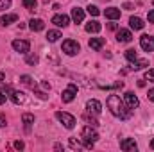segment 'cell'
I'll return each instance as SVG.
<instances>
[{"label":"cell","instance_id":"obj_1","mask_svg":"<svg viewBox=\"0 0 154 152\" xmlns=\"http://www.w3.org/2000/svg\"><path fill=\"white\" fill-rule=\"evenodd\" d=\"M106 104H108L109 111L115 114L116 118H120V120H127V118L133 116V109H129V108L120 100V97H116V95H109L108 100H106Z\"/></svg>","mask_w":154,"mask_h":152},{"label":"cell","instance_id":"obj_2","mask_svg":"<svg viewBox=\"0 0 154 152\" xmlns=\"http://www.w3.org/2000/svg\"><path fill=\"white\" fill-rule=\"evenodd\" d=\"M56 118H57L66 129H74V127H75V118H74L72 114L65 113V111H57V113H56Z\"/></svg>","mask_w":154,"mask_h":152},{"label":"cell","instance_id":"obj_3","mask_svg":"<svg viewBox=\"0 0 154 152\" xmlns=\"http://www.w3.org/2000/svg\"><path fill=\"white\" fill-rule=\"evenodd\" d=\"M4 91L9 93V97H11V100H13L14 104H25V102H27V97H25V93H22V91H16V90H13V88H9V86H5Z\"/></svg>","mask_w":154,"mask_h":152},{"label":"cell","instance_id":"obj_4","mask_svg":"<svg viewBox=\"0 0 154 152\" xmlns=\"http://www.w3.org/2000/svg\"><path fill=\"white\" fill-rule=\"evenodd\" d=\"M63 52L66 54V56H75L77 52L81 50V47H79V43L74 41V39H66V41H63Z\"/></svg>","mask_w":154,"mask_h":152},{"label":"cell","instance_id":"obj_5","mask_svg":"<svg viewBox=\"0 0 154 152\" xmlns=\"http://www.w3.org/2000/svg\"><path fill=\"white\" fill-rule=\"evenodd\" d=\"M75 95H77V86L75 84H68V88L61 93V99H63V102H72L74 99H75Z\"/></svg>","mask_w":154,"mask_h":152},{"label":"cell","instance_id":"obj_6","mask_svg":"<svg viewBox=\"0 0 154 152\" xmlns=\"http://www.w3.org/2000/svg\"><path fill=\"white\" fill-rule=\"evenodd\" d=\"M13 48H14L16 52H20V54H27L29 48H31V43L25 41V39H14V41H13Z\"/></svg>","mask_w":154,"mask_h":152},{"label":"cell","instance_id":"obj_7","mask_svg":"<svg viewBox=\"0 0 154 152\" xmlns=\"http://www.w3.org/2000/svg\"><path fill=\"white\" fill-rule=\"evenodd\" d=\"M140 47L145 50V52H152L154 50V38L149 36V34H143L140 38Z\"/></svg>","mask_w":154,"mask_h":152},{"label":"cell","instance_id":"obj_8","mask_svg":"<svg viewBox=\"0 0 154 152\" xmlns=\"http://www.w3.org/2000/svg\"><path fill=\"white\" fill-rule=\"evenodd\" d=\"M81 136H82L84 141H97V140H99V134H97L91 127H82Z\"/></svg>","mask_w":154,"mask_h":152},{"label":"cell","instance_id":"obj_9","mask_svg":"<svg viewBox=\"0 0 154 152\" xmlns=\"http://www.w3.org/2000/svg\"><path fill=\"white\" fill-rule=\"evenodd\" d=\"M86 111H88V113H91V114H100L102 106H100V102H99V100L91 99V100H88V102H86Z\"/></svg>","mask_w":154,"mask_h":152},{"label":"cell","instance_id":"obj_10","mask_svg":"<svg viewBox=\"0 0 154 152\" xmlns=\"http://www.w3.org/2000/svg\"><path fill=\"white\" fill-rule=\"evenodd\" d=\"M124 99H125V104H127L129 109H134V108L140 106V100H138V97H136L133 91H127V93L124 95Z\"/></svg>","mask_w":154,"mask_h":152},{"label":"cell","instance_id":"obj_11","mask_svg":"<svg viewBox=\"0 0 154 152\" xmlns=\"http://www.w3.org/2000/svg\"><path fill=\"white\" fill-rule=\"evenodd\" d=\"M52 23L56 27H66L70 23V18L66 14H56V16H52Z\"/></svg>","mask_w":154,"mask_h":152},{"label":"cell","instance_id":"obj_12","mask_svg":"<svg viewBox=\"0 0 154 152\" xmlns=\"http://www.w3.org/2000/svg\"><path fill=\"white\" fill-rule=\"evenodd\" d=\"M120 149L122 150H136L138 149V145H136V141L133 140V138H125V140H122L120 141Z\"/></svg>","mask_w":154,"mask_h":152},{"label":"cell","instance_id":"obj_13","mask_svg":"<svg viewBox=\"0 0 154 152\" xmlns=\"http://www.w3.org/2000/svg\"><path fill=\"white\" fill-rule=\"evenodd\" d=\"M116 39H118L120 43H129V41L133 39V34H131V31H127V29H118Z\"/></svg>","mask_w":154,"mask_h":152},{"label":"cell","instance_id":"obj_14","mask_svg":"<svg viewBox=\"0 0 154 152\" xmlns=\"http://www.w3.org/2000/svg\"><path fill=\"white\" fill-rule=\"evenodd\" d=\"M129 25H131V29H134V31H142V29L145 27L143 20L138 18V16H131V18H129Z\"/></svg>","mask_w":154,"mask_h":152},{"label":"cell","instance_id":"obj_15","mask_svg":"<svg viewBox=\"0 0 154 152\" xmlns=\"http://www.w3.org/2000/svg\"><path fill=\"white\" fill-rule=\"evenodd\" d=\"M29 27H31V31L39 32V31H43V29H45V22H43V20H39V18H32V20L29 22Z\"/></svg>","mask_w":154,"mask_h":152},{"label":"cell","instance_id":"obj_16","mask_svg":"<svg viewBox=\"0 0 154 152\" xmlns=\"http://www.w3.org/2000/svg\"><path fill=\"white\" fill-rule=\"evenodd\" d=\"M72 18H74L75 23H82V20H84V11H82L81 7H74V9H72Z\"/></svg>","mask_w":154,"mask_h":152},{"label":"cell","instance_id":"obj_17","mask_svg":"<svg viewBox=\"0 0 154 152\" xmlns=\"http://www.w3.org/2000/svg\"><path fill=\"white\" fill-rule=\"evenodd\" d=\"M100 29H102V25L99 23V22H90V23H86V32H93V34H97V32H100Z\"/></svg>","mask_w":154,"mask_h":152},{"label":"cell","instance_id":"obj_18","mask_svg":"<svg viewBox=\"0 0 154 152\" xmlns=\"http://www.w3.org/2000/svg\"><path fill=\"white\" fill-rule=\"evenodd\" d=\"M104 14H106V18H109V20H118V18H120V9H116V7H108V9L104 11Z\"/></svg>","mask_w":154,"mask_h":152},{"label":"cell","instance_id":"obj_19","mask_svg":"<svg viewBox=\"0 0 154 152\" xmlns=\"http://www.w3.org/2000/svg\"><path fill=\"white\" fill-rule=\"evenodd\" d=\"M13 22H18V14H14V13L4 14V16L0 18V23H2V25H9V23H13Z\"/></svg>","mask_w":154,"mask_h":152},{"label":"cell","instance_id":"obj_20","mask_svg":"<svg viewBox=\"0 0 154 152\" xmlns=\"http://www.w3.org/2000/svg\"><path fill=\"white\" fill-rule=\"evenodd\" d=\"M90 47L93 50H100L104 47V38H91L90 39Z\"/></svg>","mask_w":154,"mask_h":152},{"label":"cell","instance_id":"obj_21","mask_svg":"<svg viewBox=\"0 0 154 152\" xmlns=\"http://www.w3.org/2000/svg\"><path fill=\"white\" fill-rule=\"evenodd\" d=\"M149 65V61L147 59H136V61H133L131 63V70H142L143 66H147Z\"/></svg>","mask_w":154,"mask_h":152},{"label":"cell","instance_id":"obj_22","mask_svg":"<svg viewBox=\"0 0 154 152\" xmlns=\"http://www.w3.org/2000/svg\"><path fill=\"white\" fill-rule=\"evenodd\" d=\"M59 38H61V32H59V31H48V34H47V39H48L50 43L57 41Z\"/></svg>","mask_w":154,"mask_h":152},{"label":"cell","instance_id":"obj_23","mask_svg":"<svg viewBox=\"0 0 154 152\" xmlns=\"http://www.w3.org/2000/svg\"><path fill=\"white\" fill-rule=\"evenodd\" d=\"M22 120H23V123H25V125L29 127V125H31V123L34 122V114H31V113H23V114H22Z\"/></svg>","mask_w":154,"mask_h":152},{"label":"cell","instance_id":"obj_24","mask_svg":"<svg viewBox=\"0 0 154 152\" xmlns=\"http://www.w3.org/2000/svg\"><path fill=\"white\" fill-rule=\"evenodd\" d=\"M125 59H127L129 63H133V61H136V59H138V56H136V52L131 48V50H125Z\"/></svg>","mask_w":154,"mask_h":152},{"label":"cell","instance_id":"obj_25","mask_svg":"<svg viewBox=\"0 0 154 152\" xmlns=\"http://www.w3.org/2000/svg\"><path fill=\"white\" fill-rule=\"evenodd\" d=\"M36 5H38V2H36V0H23V7H25V9H29V11H34V9H36Z\"/></svg>","mask_w":154,"mask_h":152},{"label":"cell","instance_id":"obj_26","mask_svg":"<svg viewBox=\"0 0 154 152\" xmlns=\"http://www.w3.org/2000/svg\"><path fill=\"white\" fill-rule=\"evenodd\" d=\"M86 9H88V13H90L91 16H99V14H100V11H99V7H97V5H91V4H90Z\"/></svg>","mask_w":154,"mask_h":152},{"label":"cell","instance_id":"obj_27","mask_svg":"<svg viewBox=\"0 0 154 152\" xmlns=\"http://www.w3.org/2000/svg\"><path fill=\"white\" fill-rule=\"evenodd\" d=\"M20 81H22L23 84H27V86H32V88H34V84H32V79H31L29 75H22V77H20Z\"/></svg>","mask_w":154,"mask_h":152},{"label":"cell","instance_id":"obj_28","mask_svg":"<svg viewBox=\"0 0 154 152\" xmlns=\"http://www.w3.org/2000/svg\"><path fill=\"white\" fill-rule=\"evenodd\" d=\"M9 7H11V0H0V11L9 9Z\"/></svg>","mask_w":154,"mask_h":152},{"label":"cell","instance_id":"obj_29","mask_svg":"<svg viewBox=\"0 0 154 152\" xmlns=\"http://www.w3.org/2000/svg\"><path fill=\"white\" fill-rule=\"evenodd\" d=\"M25 61H27V63H29V65H38V56H27V59H25Z\"/></svg>","mask_w":154,"mask_h":152},{"label":"cell","instance_id":"obj_30","mask_svg":"<svg viewBox=\"0 0 154 152\" xmlns=\"http://www.w3.org/2000/svg\"><path fill=\"white\" fill-rule=\"evenodd\" d=\"M70 147H72V149H82V145H81L79 141H75L74 138H70Z\"/></svg>","mask_w":154,"mask_h":152},{"label":"cell","instance_id":"obj_31","mask_svg":"<svg viewBox=\"0 0 154 152\" xmlns=\"http://www.w3.org/2000/svg\"><path fill=\"white\" fill-rule=\"evenodd\" d=\"M145 79H149L151 82H154V70H147V74H145Z\"/></svg>","mask_w":154,"mask_h":152},{"label":"cell","instance_id":"obj_32","mask_svg":"<svg viewBox=\"0 0 154 152\" xmlns=\"http://www.w3.org/2000/svg\"><path fill=\"white\" fill-rule=\"evenodd\" d=\"M23 147H25V145H23V141H20V140H18V141H14V149H18V150H22Z\"/></svg>","mask_w":154,"mask_h":152},{"label":"cell","instance_id":"obj_33","mask_svg":"<svg viewBox=\"0 0 154 152\" xmlns=\"http://www.w3.org/2000/svg\"><path fill=\"white\" fill-rule=\"evenodd\" d=\"M147 18H149V23H154V9H151V11H149Z\"/></svg>","mask_w":154,"mask_h":152},{"label":"cell","instance_id":"obj_34","mask_svg":"<svg viewBox=\"0 0 154 152\" xmlns=\"http://www.w3.org/2000/svg\"><path fill=\"white\" fill-rule=\"evenodd\" d=\"M0 127H5V116L0 113Z\"/></svg>","mask_w":154,"mask_h":152},{"label":"cell","instance_id":"obj_35","mask_svg":"<svg viewBox=\"0 0 154 152\" xmlns=\"http://www.w3.org/2000/svg\"><path fill=\"white\" fill-rule=\"evenodd\" d=\"M147 97H149V100H152V102H154V90H149Z\"/></svg>","mask_w":154,"mask_h":152},{"label":"cell","instance_id":"obj_36","mask_svg":"<svg viewBox=\"0 0 154 152\" xmlns=\"http://www.w3.org/2000/svg\"><path fill=\"white\" fill-rule=\"evenodd\" d=\"M0 104H5V95L0 91Z\"/></svg>","mask_w":154,"mask_h":152},{"label":"cell","instance_id":"obj_37","mask_svg":"<svg viewBox=\"0 0 154 152\" xmlns=\"http://www.w3.org/2000/svg\"><path fill=\"white\" fill-rule=\"evenodd\" d=\"M124 9H133V4H129V2H127V4H124Z\"/></svg>","mask_w":154,"mask_h":152},{"label":"cell","instance_id":"obj_38","mask_svg":"<svg viewBox=\"0 0 154 152\" xmlns=\"http://www.w3.org/2000/svg\"><path fill=\"white\" fill-rule=\"evenodd\" d=\"M108 27H109V29H111V31H115V29H116V23H109V25H108Z\"/></svg>","mask_w":154,"mask_h":152},{"label":"cell","instance_id":"obj_39","mask_svg":"<svg viewBox=\"0 0 154 152\" xmlns=\"http://www.w3.org/2000/svg\"><path fill=\"white\" fill-rule=\"evenodd\" d=\"M4 77H5V75H4V74H2V72H0V81H2V79H4Z\"/></svg>","mask_w":154,"mask_h":152},{"label":"cell","instance_id":"obj_40","mask_svg":"<svg viewBox=\"0 0 154 152\" xmlns=\"http://www.w3.org/2000/svg\"><path fill=\"white\" fill-rule=\"evenodd\" d=\"M151 149H154V140L151 141Z\"/></svg>","mask_w":154,"mask_h":152},{"label":"cell","instance_id":"obj_41","mask_svg":"<svg viewBox=\"0 0 154 152\" xmlns=\"http://www.w3.org/2000/svg\"><path fill=\"white\" fill-rule=\"evenodd\" d=\"M152 4H154V0H152Z\"/></svg>","mask_w":154,"mask_h":152}]
</instances>
